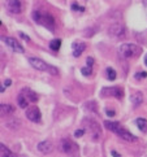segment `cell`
I'll use <instances>...</instances> for the list:
<instances>
[{
  "instance_id": "cell-1",
  "label": "cell",
  "mask_w": 147,
  "mask_h": 157,
  "mask_svg": "<svg viewBox=\"0 0 147 157\" xmlns=\"http://www.w3.org/2000/svg\"><path fill=\"white\" fill-rule=\"evenodd\" d=\"M104 126L110 130V131H112L113 134H116L118 138H121L122 140H125V142H137L138 138L134 136V135L132 133H129L126 129H124L120 123L117 122H112V121H106L104 122Z\"/></svg>"
},
{
  "instance_id": "cell-2",
  "label": "cell",
  "mask_w": 147,
  "mask_h": 157,
  "mask_svg": "<svg viewBox=\"0 0 147 157\" xmlns=\"http://www.w3.org/2000/svg\"><path fill=\"white\" fill-rule=\"evenodd\" d=\"M31 17L37 24L44 26L47 29H50V30L56 29V20L51 13L44 12V10H34Z\"/></svg>"
},
{
  "instance_id": "cell-3",
  "label": "cell",
  "mask_w": 147,
  "mask_h": 157,
  "mask_svg": "<svg viewBox=\"0 0 147 157\" xmlns=\"http://www.w3.org/2000/svg\"><path fill=\"white\" fill-rule=\"evenodd\" d=\"M118 53L124 58H134L142 53V48L133 43H124L118 47Z\"/></svg>"
},
{
  "instance_id": "cell-4",
  "label": "cell",
  "mask_w": 147,
  "mask_h": 157,
  "mask_svg": "<svg viewBox=\"0 0 147 157\" xmlns=\"http://www.w3.org/2000/svg\"><path fill=\"white\" fill-rule=\"evenodd\" d=\"M29 62H30L31 66L34 69H37V70H41V72H47V73H50L51 75H57L59 74V70L56 68L51 66L50 64H47L46 61H43V60H41V58H38V57H30Z\"/></svg>"
},
{
  "instance_id": "cell-5",
  "label": "cell",
  "mask_w": 147,
  "mask_h": 157,
  "mask_svg": "<svg viewBox=\"0 0 147 157\" xmlns=\"http://www.w3.org/2000/svg\"><path fill=\"white\" fill-rule=\"evenodd\" d=\"M60 151L64 152L65 155H69V156H74L78 153V145L75 144L73 140H70L69 138H63L60 140Z\"/></svg>"
},
{
  "instance_id": "cell-6",
  "label": "cell",
  "mask_w": 147,
  "mask_h": 157,
  "mask_svg": "<svg viewBox=\"0 0 147 157\" xmlns=\"http://www.w3.org/2000/svg\"><path fill=\"white\" fill-rule=\"evenodd\" d=\"M108 32H110V35L113 38L122 39V38L126 36V28H125L122 24L116 22V24H112L110 28H108Z\"/></svg>"
},
{
  "instance_id": "cell-7",
  "label": "cell",
  "mask_w": 147,
  "mask_h": 157,
  "mask_svg": "<svg viewBox=\"0 0 147 157\" xmlns=\"http://www.w3.org/2000/svg\"><path fill=\"white\" fill-rule=\"evenodd\" d=\"M85 123H86V126H87V130H89V133L91 134V136H92V139L94 140H98V139H100V136H102V130H100V127H99V125L94 121V120H85L83 121Z\"/></svg>"
},
{
  "instance_id": "cell-8",
  "label": "cell",
  "mask_w": 147,
  "mask_h": 157,
  "mask_svg": "<svg viewBox=\"0 0 147 157\" xmlns=\"http://www.w3.org/2000/svg\"><path fill=\"white\" fill-rule=\"evenodd\" d=\"M5 8L8 12L13 13V14H20L22 12V2L21 0H5Z\"/></svg>"
},
{
  "instance_id": "cell-9",
  "label": "cell",
  "mask_w": 147,
  "mask_h": 157,
  "mask_svg": "<svg viewBox=\"0 0 147 157\" xmlns=\"http://www.w3.org/2000/svg\"><path fill=\"white\" fill-rule=\"evenodd\" d=\"M25 116H26V118H28L29 121L34 122V123L41 122V120H42V114H41V110H39V108H38V107H35V105L29 107L28 109H26Z\"/></svg>"
},
{
  "instance_id": "cell-10",
  "label": "cell",
  "mask_w": 147,
  "mask_h": 157,
  "mask_svg": "<svg viewBox=\"0 0 147 157\" xmlns=\"http://www.w3.org/2000/svg\"><path fill=\"white\" fill-rule=\"evenodd\" d=\"M102 96H112L116 99H122L124 90L121 87H104L102 90Z\"/></svg>"
},
{
  "instance_id": "cell-11",
  "label": "cell",
  "mask_w": 147,
  "mask_h": 157,
  "mask_svg": "<svg viewBox=\"0 0 147 157\" xmlns=\"http://www.w3.org/2000/svg\"><path fill=\"white\" fill-rule=\"evenodd\" d=\"M3 42H4L5 44H7L13 52L24 53V47L21 46L16 39H13V38H10V36H4V38H3Z\"/></svg>"
},
{
  "instance_id": "cell-12",
  "label": "cell",
  "mask_w": 147,
  "mask_h": 157,
  "mask_svg": "<svg viewBox=\"0 0 147 157\" xmlns=\"http://www.w3.org/2000/svg\"><path fill=\"white\" fill-rule=\"evenodd\" d=\"M38 151L42 153H51L53 151V144L50 142V140H44V142H41L39 144H38Z\"/></svg>"
},
{
  "instance_id": "cell-13",
  "label": "cell",
  "mask_w": 147,
  "mask_h": 157,
  "mask_svg": "<svg viewBox=\"0 0 147 157\" xmlns=\"http://www.w3.org/2000/svg\"><path fill=\"white\" fill-rule=\"evenodd\" d=\"M72 47H73V55H74V57H79L81 53L86 50V44H85V43H82V42H74L72 44Z\"/></svg>"
},
{
  "instance_id": "cell-14",
  "label": "cell",
  "mask_w": 147,
  "mask_h": 157,
  "mask_svg": "<svg viewBox=\"0 0 147 157\" xmlns=\"http://www.w3.org/2000/svg\"><path fill=\"white\" fill-rule=\"evenodd\" d=\"M0 113L2 116H9V114H13L14 113V107L10 105V104H2L0 105Z\"/></svg>"
},
{
  "instance_id": "cell-15",
  "label": "cell",
  "mask_w": 147,
  "mask_h": 157,
  "mask_svg": "<svg viewBox=\"0 0 147 157\" xmlns=\"http://www.w3.org/2000/svg\"><path fill=\"white\" fill-rule=\"evenodd\" d=\"M0 156L2 157H17L7 145H4V144H0Z\"/></svg>"
},
{
  "instance_id": "cell-16",
  "label": "cell",
  "mask_w": 147,
  "mask_h": 157,
  "mask_svg": "<svg viewBox=\"0 0 147 157\" xmlns=\"http://www.w3.org/2000/svg\"><path fill=\"white\" fill-rule=\"evenodd\" d=\"M130 100H132V104H133L134 107H138V105L142 104V101H143V96H142V94H141V92H135V94H133V95H132V97H130Z\"/></svg>"
},
{
  "instance_id": "cell-17",
  "label": "cell",
  "mask_w": 147,
  "mask_h": 157,
  "mask_svg": "<svg viewBox=\"0 0 147 157\" xmlns=\"http://www.w3.org/2000/svg\"><path fill=\"white\" fill-rule=\"evenodd\" d=\"M22 94H24L26 97H28L29 101H33V103H34V101H37V100H38L37 94L34 92V91H31L30 88H24V90H22Z\"/></svg>"
},
{
  "instance_id": "cell-18",
  "label": "cell",
  "mask_w": 147,
  "mask_h": 157,
  "mask_svg": "<svg viewBox=\"0 0 147 157\" xmlns=\"http://www.w3.org/2000/svg\"><path fill=\"white\" fill-rule=\"evenodd\" d=\"M17 103H18V105L21 107V108H28V105H29V99L26 97L22 92H21L18 96H17Z\"/></svg>"
},
{
  "instance_id": "cell-19",
  "label": "cell",
  "mask_w": 147,
  "mask_h": 157,
  "mask_svg": "<svg viewBox=\"0 0 147 157\" xmlns=\"http://www.w3.org/2000/svg\"><path fill=\"white\" fill-rule=\"evenodd\" d=\"M135 122H137V126L141 131L146 134L147 133V120H145V118H138Z\"/></svg>"
},
{
  "instance_id": "cell-20",
  "label": "cell",
  "mask_w": 147,
  "mask_h": 157,
  "mask_svg": "<svg viewBox=\"0 0 147 157\" xmlns=\"http://www.w3.org/2000/svg\"><path fill=\"white\" fill-rule=\"evenodd\" d=\"M60 46H61V40L60 39H53L51 43H50V47H51V50L52 51H59V48H60Z\"/></svg>"
},
{
  "instance_id": "cell-21",
  "label": "cell",
  "mask_w": 147,
  "mask_h": 157,
  "mask_svg": "<svg viewBox=\"0 0 147 157\" xmlns=\"http://www.w3.org/2000/svg\"><path fill=\"white\" fill-rule=\"evenodd\" d=\"M106 74H107V78L110 79V80H115L116 79V72L112 68H107Z\"/></svg>"
},
{
  "instance_id": "cell-22",
  "label": "cell",
  "mask_w": 147,
  "mask_h": 157,
  "mask_svg": "<svg viewBox=\"0 0 147 157\" xmlns=\"http://www.w3.org/2000/svg\"><path fill=\"white\" fill-rule=\"evenodd\" d=\"M81 72H82L83 75H90L92 73V66H89V65H87V66H85V68L81 69Z\"/></svg>"
},
{
  "instance_id": "cell-23",
  "label": "cell",
  "mask_w": 147,
  "mask_h": 157,
  "mask_svg": "<svg viewBox=\"0 0 147 157\" xmlns=\"http://www.w3.org/2000/svg\"><path fill=\"white\" fill-rule=\"evenodd\" d=\"M147 77V73L146 72H142V73H139V74H137L135 75V78L137 79H141V78H146Z\"/></svg>"
},
{
  "instance_id": "cell-24",
  "label": "cell",
  "mask_w": 147,
  "mask_h": 157,
  "mask_svg": "<svg viewBox=\"0 0 147 157\" xmlns=\"http://www.w3.org/2000/svg\"><path fill=\"white\" fill-rule=\"evenodd\" d=\"M86 62H87L89 66H92V65H94V58H92V57H87V60H86Z\"/></svg>"
},
{
  "instance_id": "cell-25",
  "label": "cell",
  "mask_w": 147,
  "mask_h": 157,
  "mask_svg": "<svg viewBox=\"0 0 147 157\" xmlns=\"http://www.w3.org/2000/svg\"><path fill=\"white\" fill-rule=\"evenodd\" d=\"M83 133H85V130H77V131L74 133V135H75L77 138H79L81 135H83Z\"/></svg>"
},
{
  "instance_id": "cell-26",
  "label": "cell",
  "mask_w": 147,
  "mask_h": 157,
  "mask_svg": "<svg viewBox=\"0 0 147 157\" xmlns=\"http://www.w3.org/2000/svg\"><path fill=\"white\" fill-rule=\"evenodd\" d=\"M72 9H73V10H75V9H79V10H81V12H83V8H81V7H78V5H77V4H73V5H72Z\"/></svg>"
},
{
  "instance_id": "cell-27",
  "label": "cell",
  "mask_w": 147,
  "mask_h": 157,
  "mask_svg": "<svg viewBox=\"0 0 147 157\" xmlns=\"http://www.w3.org/2000/svg\"><path fill=\"white\" fill-rule=\"evenodd\" d=\"M106 113H107V116H110V117L115 116V112H113V110H106Z\"/></svg>"
},
{
  "instance_id": "cell-28",
  "label": "cell",
  "mask_w": 147,
  "mask_h": 157,
  "mask_svg": "<svg viewBox=\"0 0 147 157\" xmlns=\"http://www.w3.org/2000/svg\"><path fill=\"white\" fill-rule=\"evenodd\" d=\"M111 155H112L113 157H121V155H120V153H117L116 151H112V152H111Z\"/></svg>"
},
{
  "instance_id": "cell-29",
  "label": "cell",
  "mask_w": 147,
  "mask_h": 157,
  "mask_svg": "<svg viewBox=\"0 0 147 157\" xmlns=\"http://www.w3.org/2000/svg\"><path fill=\"white\" fill-rule=\"evenodd\" d=\"M21 38H22V39H26V40H30V39H29V36H26L25 34H21Z\"/></svg>"
},
{
  "instance_id": "cell-30",
  "label": "cell",
  "mask_w": 147,
  "mask_h": 157,
  "mask_svg": "<svg viewBox=\"0 0 147 157\" xmlns=\"http://www.w3.org/2000/svg\"><path fill=\"white\" fill-rule=\"evenodd\" d=\"M5 86H10V79H7V80H5Z\"/></svg>"
},
{
  "instance_id": "cell-31",
  "label": "cell",
  "mask_w": 147,
  "mask_h": 157,
  "mask_svg": "<svg viewBox=\"0 0 147 157\" xmlns=\"http://www.w3.org/2000/svg\"><path fill=\"white\" fill-rule=\"evenodd\" d=\"M142 2H143V5H145V7L147 8V0H142Z\"/></svg>"
},
{
  "instance_id": "cell-32",
  "label": "cell",
  "mask_w": 147,
  "mask_h": 157,
  "mask_svg": "<svg viewBox=\"0 0 147 157\" xmlns=\"http://www.w3.org/2000/svg\"><path fill=\"white\" fill-rule=\"evenodd\" d=\"M145 62H146V66H147V55H146V58H145Z\"/></svg>"
},
{
  "instance_id": "cell-33",
  "label": "cell",
  "mask_w": 147,
  "mask_h": 157,
  "mask_svg": "<svg viewBox=\"0 0 147 157\" xmlns=\"http://www.w3.org/2000/svg\"><path fill=\"white\" fill-rule=\"evenodd\" d=\"M146 9H147V8H146Z\"/></svg>"
}]
</instances>
